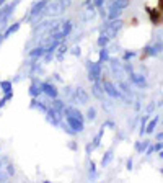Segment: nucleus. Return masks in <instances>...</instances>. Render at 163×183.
<instances>
[{
  "label": "nucleus",
  "instance_id": "f03ea898",
  "mask_svg": "<svg viewBox=\"0 0 163 183\" xmlns=\"http://www.w3.org/2000/svg\"><path fill=\"white\" fill-rule=\"evenodd\" d=\"M157 8H158V10H160V11H162V13H163V0H158V3H157Z\"/></svg>",
  "mask_w": 163,
  "mask_h": 183
},
{
  "label": "nucleus",
  "instance_id": "f257e3e1",
  "mask_svg": "<svg viewBox=\"0 0 163 183\" xmlns=\"http://www.w3.org/2000/svg\"><path fill=\"white\" fill-rule=\"evenodd\" d=\"M147 11H148L150 21H152L153 25H160V23H163V13L158 10L157 7H155V8H150V7H147Z\"/></svg>",
  "mask_w": 163,
  "mask_h": 183
}]
</instances>
